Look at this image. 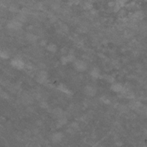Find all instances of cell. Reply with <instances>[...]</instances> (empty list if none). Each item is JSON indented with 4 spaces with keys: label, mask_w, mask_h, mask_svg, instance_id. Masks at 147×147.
Returning <instances> with one entry per match:
<instances>
[{
    "label": "cell",
    "mask_w": 147,
    "mask_h": 147,
    "mask_svg": "<svg viewBox=\"0 0 147 147\" xmlns=\"http://www.w3.org/2000/svg\"><path fill=\"white\" fill-rule=\"evenodd\" d=\"M47 78L46 73L45 72H41L38 76L37 81L41 83H43V82L45 80V78Z\"/></svg>",
    "instance_id": "5"
},
{
    "label": "cell",
    "mask_w": 147,
    "mask_h": 147,
    "mask_svg": "<svg viewBox=\"0 0 147 147\" xmlns=\"http://www.w3.org/2000/svg\"><path fill=\"white\" fill-rule=\"evenodd\" d=\"M9 27L10 28H12L14 29H18L21 27V24L20 22H11L9 24Z\"/></svg>",
    "instance_id": "4"
},
{
    "label": "cell",
    "mask_w": 147,
    "mask_h": 147,
    "mask_svg": "<svg viewBox=\"0 0 147 147\" xmlns=\"http://www.w3.org/2000/svg\"><path fill=\"white\" fill-rule=\"evenodd\" d=\"M12 64L13 66L17 68H19V69L22 68L24 66L23 62L20 60H18V59H15V60L12 61Z\"/></svg>",
    "instance_id": "2"
},
{
    "label": "cell",
    "mask_w": 147,
    "mask_h": 147,
    "mask_svg": "<svg viewBox=\"0 0 147 147\" xmlns=\"http://www.w3.org/2000/svg\"><path fill=\"white\" fill-rule=\"evenodd\" d=\"M62 135L60 133H56L54 134L52 137V140L54 142H59L62 140Z\"/></svg>",
    "instance_id": "6"
},
{
    "label": "cell",
    "mask_w": 147,
    "mask_h": 147,
    "mask_svg": "<svg viewBox=\"0 0 147 147\" xmlns=\"http://www.w3.org/2000/svg\"><path fill=\"white\" fill-rule=\"evenodd\" d=\"M48 49L49 51H56V45L54 44H50L48 47Z\"/></svg>",
    "instance_id": "8"
},
{
    "label": "cell",
    "mask_w": 147,
    "mask_h": 147,
    "mask_svg": "<svg viewBox=\"0 0 147 147\" xmlns=\"http://www.w3.org/2000/svg\"><path fill=\"white\" fill-rule=\"evenodd\" d=\"M111 89L113 91L115 92H121L123 90V88L121 86V85H119V84H114L111 86Z\"/></svg>",
    "instance_id": "7"
},
{
    "label": "cell",
    "mask_w": 147,
    "mask_h": 147,
    "mask_svg": "<svg viewBox=\"0 0 147 147\" xmlns=\"http://www.w3.org/2000/svg\"><path fill=\"white\" fill-rule=\"evenodd\" d=\"M75 66H76V69L79 71H82L85 70L86 69V64L82 60H78L75 63Z\"/></svg>",
    "instance_id": "1"
},
{
    "label": "cell",
    "mask_w": 147,
    "mask_h": 147,
    "mask_svg": "<svg viewBox=\"0 0 147 147\" xmlns=\"http://www.w3.org/2000/svg\"><path fill=\"white\" fill-rule=\"evenodd\" d=\"M85 92L87 95H94L95 94V90L92 86H87L85 88Z\"/></svg>",
    "instance_id": "3"
},
{
    "label": "cell",
    "mask_w": 147,
    "mask_h": 147,
    "mask_svg": "<svg viewBox=\"0 0 147 147\" xmlns=\"http://www.w3.org/2000/svg\"><path fill=\"white\" fill-rule=\"evenodd\" d=\"M1 55V57H4V58H6V57H8V54H7L6 52H2Z\"/></svg>",
    "instance_id": "9"
}]
</instances>
